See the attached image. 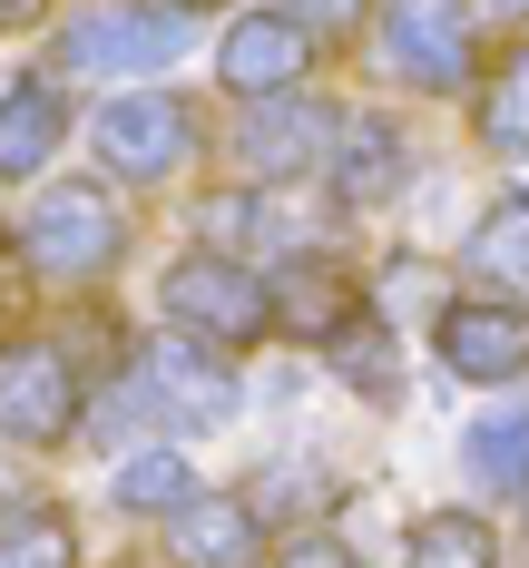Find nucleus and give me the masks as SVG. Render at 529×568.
Here are the masks:
<instances>
[{
    "label": "nucleus",
    "instance_id": "nucleus-2",
    "mask_svg": "<svg viewBox=\"0 0 529 568\" xmlns=\"http://www.w3.org/2000/svg\"><path fill=\"white\" fill-rule=\"evenodd\" d=\"M20 255L40 265V275L59 284H99L128 255V216H118V196L109 186H40L30 196V216H20Z\"/></svg>",
    "mask_w": 529,
    "mask_h": 568
},
{
    "label": "nucleus",
    "instance_id": "nucleus-18",
    "mask_svg": "<svg viewBox=\"0 0 529 568\" xmlns=\"http://www.w3.org/2000/svg\"><path fill=\"white\" fill-rule=\"evenodd\" d=\"M480 148H490V158H529V40L500 59V79L480 89Z\"/></svg>",
    "mask_w": 529,
    "mask_h": 568
},
{
    "label": "nucleus",
    "instance_id": "nucleus-1",
    "mask_svg": "<svg viewBox=\"0 0 529 568\" xmlns=\"http://www.w3.org/2000/svg\"><path fill=\"white\" fill-rule=\"evenodd\" d=\"M157 314H167V334L186 343H216V353H245V343L275 334V284L245 275L235 255H176L167 284H157Z\"/></svg>",
    "mask_w": 529,
    "mask_h": 568
},
{
    "label": "nucleus",
    "instance_id": "nucleus-12",
    "mask_svg": "<svg viewBox=\"0 0 529 568\" xmlns=\"http://www.w3.org/2000/svg\"><path fill=\"white\" fill-rule=\"evenodd\" d=\"M59 138H69V99H59V79H50V69L10 79V89H0V176H40L59 158Z\"/></svg>",
    "mask_w": 529,
    "mask_h": 568
},
{
    "label": "nucleus",
    "instance_id": "nucleus-24",
    "mask_svg": "<svg viewBox=\"0 0 529 568\" xmlns=\"http://www.w3.org/2000/svg\"><path fill=\"white\" fill-rule=\"evenodd\" d=\"M40 10H50V0H0V30H30Z\"/></svg>",
    "mask_w": 529,
    "mask_h": 568
},
{
    "label": "nucleus",
    "instance_id": "nucleus-5",
    "mask_svg": "<svg viewBox=\"0 0 529 568\" xmlns=\"http://www.w3.org/2000/svg\"><path fill=\"white\" fill-rule=\"evenodd\" d=\"M99 158L128 186H167L196 158V109L176 89H118L109 109H99Z\"/></svg>",
    "mask_w": 529,
    "mask_h": 568
},
{
    "label": "nucleus",
    "instance_id": "nucleus-8",
    "mask_svg": "<svg viewBox=\"0 0 529 568\" xmlns=\"http://www.w3.org/2000/svg\"><path fill=\"white\" fill-rule=\"evenodd\" d=\"M314 69V30L294 20V10H235L226 40H216V79H226V99H275Z\"/></svg>",
    "mask_w": 529,
    "mask_h": 568
},
{
    "label": "nucleus",
    "instance_id": "nucleus-23",
    "mask_svg": "<svg viewBox=\"0 0 529 568\" xmlns=\"http://www.w3.org/2000/svg\"><path fill=\"white\" fill-rule=\"evenodd\" d=\"M363 10H373V0H294V20H304L314 40H334V30H353Z\"/></svg>",
    "mask_w": 529,
    "mask_h": 568
},
{
    "label": "nucleus",
    "instance_id": "nucleus-3",
    "mask_svg": "<svg viewBox=\"0 0 529 568\" xmlns=\"http://www.w3.org/2000/svg\"><path fill=\"white\" fill-rule=\"evenodd\" d=\"M196 40V10H157V0H99V10H79L69 20V40L59 59L79 69V79H157L176 50Z\"/></svg>",
    "mask_w": 529,
    "mask_h": 568
},
{
    "label": "nucleus",
    "instance_id": "nucleus-26",
    "mask_svg": "<svg viewBox=\"0 0 529 568\" xmlns=\"http://www.w3.org/2000/svg\"><path fill=\"white\" fill-rule=\"evenodd\" d=\"M176 10H226V0H176Z\"/></svg>",
    "mask_w": 529,
    "mask_h": 568
},
{
    "label": "nucleus",
    "instance_id": "nucleus-27",
    "mask_svg": "<svg viewBox=\"0 0 529 568\" xmlns=\"http://www.w3.org/2000/svg\"><path fill=\"white\" fill-rule=\"evenodd\" d=\"M520 519H529V480H520Z\"/></svg>",
    "mask_w": 529,
    "mask_h": 568
},
{
    "label": "nucleus",
    "instance_id": "nucleus-25",
    "mask_svg": "<svg viewBox=\"0 0 529 568\" xmlns=\"http://www.w3.org/2000/svg\"><path fill=\"white\" fill-rule=\"evenodd\" d=\"M480 10H490V20H529V0H480Z\"/></svg>",
    "mask_w": 529,
    "mask_h": 568
},
{
    "label": "nucleus",
    "instance_id": "nucleus-17",
    "mask_svg": "<svg viewBox=\"0 0 529 568\" xmlns=\"http://www.w3.org/2000/svg\"><path fill=\"white\" fill-rule=\"evenodd\" d=\"M461 460H470L480 490H520V480H529V402H520V412L470 422V432H461Z\"/></svg>",
    "mask_w": 529,
    "mask_h": 568
},
{
    "label": "nucleus",
    "instance_id": "nucleus-16",
    "mask_svg": "<svg viewBox=\"0 0 529 568\" xmlns=\"http://www.w3.org/2000/svg\"><path fill=\"white\" fill-rule=\"evenodd\" d=\"M470 275L529 294V196H490V216L470 226Z\"/></svg>",
    "mask_w": 529,
    "mask_h": 568
},
{
    "label": "nucleus",
    "instance_id": "nucleus-11",
    "mask_svg": "<svg viewBox=\"0 0 529 568\" xmlns=\"http://www.w3.org/2000/svg\"><path fill=\"white\" fill-rule=\"evenodd\" d=\"M255 549H265V510L255 500H226V490H196L167 519V559L176 568H255Z\"/></svg>",
    "mask_w": 529,
    "mask_h": 568
},
{
    "label": "nucleus",
    "instance_id": "nucleus-21",
    "mask_svg": "<svg viewBox=\"0 0 529 568\" xmlns=\"http://www.w3.org/2000/svg\"><path fill=\"white\" fill-rule=\"evenodd\" d=\"M0 568H79V529H69L59 510L0 519Z\"/></svg>",
    "mask_w": 529,
    "mask_h": 568
},
{
    "label": "nucleus",
    "instance_id": "nucleus-4",
    "mask_svg": "<svg viewBox=\"0 0 529 568\" xmlns=\"http://www.w3.org/2000/svg\"><path fill=\"white\" fill-rule=\"evenodd\" d=\"M89 383H79V363L40 334H10L0 343V442H20V452H59L79 422H89Z\"/></svg>",
    "mask_w": 529,
    "mask_h": 568
},
{
    "label": "nucleus",
    "instance_id": "nucleus-6",
    "mask_svg": "<svg viewBox=\"0 0 529 568\" xmlns=\"http://www.w3.org/2000/svg\"><path fill=\"white\" fill-rule=\"evenodd\" d=\"M138 393L167 412L176 432H216V422H235V373L216 343H186V334H157L147 353H138Z\"/></svg>",
    "mask_w": 529,
    "mask_h": 568
},
{
    "label": "nucleus",
    "instance_id": "nucleus-10",
    "mask_svg": "<svg viewBox=\"0 0 529 568\" xmlns=\"http://www.w3.org/2000/svg\"><path fill=\"white\" fill-rule=\"evenodd\" d=\"M441 363L461 383H520L529 373V314L520 304H441Z\"/></svg>",
    "mask_w": 529,
    "mask_h": 568
},
{
    "label": "nucleus",
    "instance_id": "nucleus-19",
    "mask_svg": "<svg viewBox=\"0 0 529 568\" xmlns=\"http://www.w3.org/2000/svg\"><path fill=\"white\" fill-rule=\"evenodd\" d=\"M403 568H500V539H490V519H470V510H431L411 529Z\"/></svg>",
    "mask_w": 529,
    "mask_h": 568
},
{
    "label": "nucleus",
    "instance_id": "nucleus-9",
    "mask_svg": "<svg viewBox=\"0 0 529 568\" xmlns=\"http://www.w3.org/2000/svg\"><path fill=\"white\" fill-rule=\"evenodd\" d=\"M334 128L344 118L324 109V99H304V89H275V99H245V128H235V158L255 176H304L334 158Z\"/></svg>",
    "mask_w": 529,
    "mask_h": 568
},
{
    "label": "nucleus",
    "instance_id": "nucleus-14",
    "mask_svg": "<svg viewBox=\"0 0 529 568\" xmlns=\"http://www.w3.org/2000/svg\"><path fill=\"white\" fill-rule=\"evenodd\" d=\"M109 500L138 519H176L186 500H196V470H186V452L176 442H138V452L109 470Z\"/></svg>",
    "mask_w": 529,
    "mask_h": 568
},
{
    "label": "nucleus",
    "instance_id": "nucleus-22",
    "mask_svg": "<svg viewBox=\"0 0 529 568\" xmlns=\"http://www.w3.org/2000/svg\"><path fill=\"white\" fill-rule=\"evenodd\" d=\"M275 568H353V549L334 539V529H294V539H285V559H275Z\"/></svg>",
    "mask_w": 529,
    "mask_h": 568
},
{
    "label": "nucleus",
    "instance_id": "nucleus-13",
    "mask_svg": "<svg viewBox=\"0 0 529 568\" xmlns=\"http://www.w3.org/2000/svg\"><path fill=\"white\" fill-rule=\"evenodd\" d=\"M324 168H334V196H344V206H383V196L403 186V138H393V118H373V109L344 118Z\"/></svg>",
    "mask_w": 529,
    "mask_h": 568
},
{
    "label": "nucleus",
    "instance_id": "nucleus-20",
    "mask_svg": "<svg viewBox=\"0 0 529 568\" xmlns=\"http://www.w3.org/2000/svg\"><path fill=\"white\" fill-rule=\"evenodd\" d=\"M344 314H353V294H344L334 265H294V275L275 284V324H294V334H334Z\"/></svg>",
    "mask_w": 529,
    "mask_h": 568
},
{
    "label": "nucleus",
    "instance_id": "nucleus-15",
    "mask_svg": "<svg viewBox=\"0 0 529 568\" xmlns=\"http://www.w3.org/2000/svg\"><path fill=\"white\" fill-rule=\"evenodd\" d=\"M324 353H334V373H344L363 402H393L403 393V353H393V314L383 324H363V314H344L334 334H324Z\"/></svg>",
    "mask_w": 529,
    "mask_h": 568
},
{
    "label": "nucleus",
    "instance_id": "nucleus-7",
    "mask_svg": "<svg viewBox=\"0 0 529 568\" xmlns=\"http://www.w3.org/2000/svg\"><path fill=\"white\" fill-rule=\"evenodd\" d=\"M383 59L411 89H470V10L461 0H383Z\"/></svg>",
    "mask_w": 529,
    "mask_h": 568
}]
</instances>
